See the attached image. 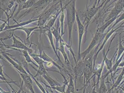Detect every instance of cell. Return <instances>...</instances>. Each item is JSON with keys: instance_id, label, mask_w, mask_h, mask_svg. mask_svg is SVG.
Here are the masks:
<instances>
[{"instance_id": "26", "label": "cell", "mask_w": 124, "mask_h": 93, "mask_svg": "<svg viewBox=\"0 0 124 93\" xmlns=\"http://www.w3.org/2000/svg\"><path fill=\"white\" fill-rule=\"evenodd\" d=\"M118 17H114V18H112V19L109 20L108 21H106V23H105L104 25H103L102 26H101V27H100L99 28H98L97 29V30H98L100 33H101V34H104V32L105 30L106 29V28H107L111 23H112V22H113V21H114L116 20L117 19Z\"/></svg>"}, {"instance_id": "22", "label": "cell", "mask_w": 124, "mask_h": 93, "mask_svg": "<svg viewBox=\"0 0 124 93\" xmlns=\"http://www.w3.org/2000/svg\"><path fill=\"white\" fill-rule=\"evenodd\" d=\"M42 76L46 81L48 83V84H49L50 87H54L61 85V83L58 82L56 80H55L53 78H52L48 74V73L43 74Z\"/></svg>"}, {"instance_id": "19", "label": "cell", "mask_w": 124, "mask_h": 93, "mask_svg": "<svg viewBox=\"0 0 124 93\" xmlns=\"http://www.w3.org/2000/svg\"><path fill=\"white\" fill-rule=\"evenodd\" d=\"M63 41L62 38H61L60 41H59V47L58 48V51L62 53V56L63 57L64 62L66 65L68 66H69L70 65V62L69 60V58L68 57L67 54L65 52V48H64V45L63 44Z\"/></svg>"}, {"instance_id": "18", "label": "cell", "mask_w": 124, "mask_h": 93, "mask_svg": "<svg viewBox=\"0 0 124 93\" xmlns=\"http://www.w3.org/2000/svg\"><path fill=\"white\" fill-rule=\"evenodd\" d=\"M45 34L48 37V40H49V42H50V45H51V46H52V49H53V50L54 51V53L55 54L56 56H57V58H58V61H59V62H60V63L62 64V66H63V67H64V66L63 63L62 62L61 59L60 58L59 55H58L57 54V50H56V47H55V45H54V40H53V35H52V34L51 30H49L47 31L46 32Z\"/></svg>"}, {"instance_id": "10", "label": "cell", "mask_w": 124, "mask_h": 93, "mask_svg": "<svg viewBox=\"0 0 124 93\" xmlns=\"http://www.w3.org/2000/svg\"><path fill=\"white\" fill-rule=\"evenodd\" d=\"M124 24V21L121 24V25H120L118 28H116L115 29H114V28H113V29H112L111 30H110L109 31H108L107 34H106V36H105L104 38V41H103V42H102V45L100 46V48L98 50H97V52H96V53L93 55V69L94 68L95 66V61L96 60L97 57L98 56L99 53L103 49L104 46L106 44V43L107 42V41H108V40L109 38L110 37V36H111L113 35V34L114 33V32H115L117 30L119 29L120 28H121V27Z\"/></svg>"}, {"instance_id": "5", "label": "cell", "mask_w": 124, "mask_h": 93, "mask_svg": "<svg viewBox=\"0 0 124 93\" xmlns=\"http://www.w3.org/2000/svg\"><path fill=\"white\" fill-rule=\"evenodd\" d=\"M97 3V1L95 0L93 7L89 9H88L84 13V20L83 24L85 28V32H86V34H85L86 36L88 27L90 21H91V19L93 18V17H94V16L95 15V14L97 13L99 9H100V7L96 6Z\"/></svg>"}, {"instance_id": "6", "label": "cell", "mask_w": 124, "mask_h": 93, "mask_svg": "<svg viewBox=\"0 0 124 93\" xmlns=\"http://www.w3.org/2000/svg\"><path fill=\"white\" fill-rule=\"evenodd\" d=\"M60 0L59 2L56 3L55 5L52 6V7L44 11L39 16H38L36 18H38L37 26L39 28L45 25L47 21L49 20V19L52 17L53 13L54 11L56 9V6L57 4L60 3Z\"/></svg>"}, {"instance_id": "32", "label": "cell", "mask_w": 124, "mask_h": 93, "mask_svg": "<svg viewBox=\"0 0 124 93\" xmlns=\"http://www.w3.org/2000/svg\"><path fill=\"white\" fill-rule=\"evenodd\" d=\"M107 92H108L107 88L105 83L104 79L103 78L101 80L100 87L98 89L97 93H107Z\"/></svg>"}, {"instance_id": "35", "label": "cell", "mask_w": 124, "mask_h": 93, "mask_svg": "<svg viewBox=\"0 0 124 93\" xmlns=\"http://www.w3.org/2000/svg\"><path fill=\"white\" fill-rule=\"evenodd\" d=\"M8 21L7 20L5 22H3V23L2 24L0 25V33H1V32L4 31V28H5L6 26V24H7Z\"/></svg>"}, {"instance_id": "44", "label": "cell", "mask_w": 124, "mask_h": 93, "mask_svg": "<svg viewBox=\"0 0 124 93\" xmlns=\"http://www.w3.org/2000/svg\"><path fill=\"white\" fill-rule=\"evenodd\" d=\"M14 91H15V93H20V90H19V91H18V92H16V91H15V90H14Z\"/></svg>"}, {"instance_id": "13", "label": "cell", "mask_w": 124, "mask_h": 93, "mask_svg": "<svg viewBox=\"0 0 124 93\" xmlns=\"http://www.w3.org/2000/svg\"><path fill=\"white\" fill-rule=\"evenodd\" d=\"M38 0H28L24 3L18 5V7L17 9V11L13 16V18H16L19 14V13L21 12V11L24 9H28L30 8H31V7H32Z\"/></svg>"}, {"instance_id": "29", "label": "cell", "mask_w": 124, "mask_h": 93, "mask_svg": "<svg viewBox=\"0 0 124 93\" xmlns=\"http://www.w3.org/2000/svg\"><path fill=\"white\" fill-rule=\"evenodd\" d=\"M124 67H123V68H122V70L120 74L119 75L117 80H116L115 83H114V85L113 86V87L110 89V91H111L112 90L114 89H115V88H116L117 87L119 86V85L120 84V83L121 82V81H122L123 79L124 78Z\"/></svg>"}, {"instance_id": "12", "label": "cell", "mask_w": 124, "mask_h": 93, "mask_svg": "<svg viewBox=\"0 0 124 93\" xmlns=\"http://www.w3.org/2000/svg\"><path fill=\"white\" fill-rule=\"evenodd\" d=\"M21 77L23 80V82L24 83L26 88L29 90L31 93H35L32 85V80L30 75L28 74H24L18 72Z\"/></svg>"}, {"instance_id": "42", "label": "cell", "mask_w": 124, "mask_h": 93, "mask_svg": "<svg viewBox=\"0 0 124 93\" xmlns=\"http://www.w3.org/2000/svg\"><path fill=\"white\" fill-rule=\"evenodd\" d=\"M121 28H124V25H122V27H121ZM124 33V31H122V32H121V33ZM124 36H122V38H124Z\"/></svg>"}, {"instance_id": "4", "label": "cell", "mask_w": 124, "mask_h": 93, "mask_svg": "<svg viewBox=\"0 0 124 93\" xmlns=\"http://www.w3.org/2000/svg\"><path fill=\"white\" fill-rule=\"evenodd\" d=\"M106 35L101 34L100 33L98 30H96V32L93 37L92 41L91 42L89 46H88V48L84 51L81 53V60L84 61L86 57L92 50L93 48L97 44H98L99 43L100 41H102V39L104 38Z\"/></svg>"}, {"instance_id": "2", "label": "cell", "mask_w": 124, "mask_h": 93, "mask_svg": "<svg viewBox=\"0 0 124 93\" xmlns=\"http://www.w3.org/2000/svg\"><path fill=\"white\" fill-rule=\"evenodd\" d=\"M96 53L95 50L93 53ZM93 53L90 52V53L86 57L84 60V87H86L88 85V83H89L90 78L93 72V57L92 55Z\"/></svg>"}, {"instance_id": "1", "label": "cell", "mask_w": 124, "mask_h": 93, "mask_svg": "<svg viewBox=\"0 0 124 93\" xmlns=\"http://www.w3.org/2000/svg\"><path fill=\"white\" fill-rule=\"evenodd\" d=\"M76 0H70L64 6L67 14V24L69 33L68 45L69 46L71 45L73 26L76 18Z\"/></svg>"}, {"instance_id": "36", "label": "cell", "mask_w": 124, "mask_h": 93, "mask_svg": "<svg viewBox=\"0 0 124 93\" xmlns=\"http://www.w3.org/2000/svg\"><path fill=\"white\" fill-rule=\"evenodd\" d=\"M27 0H16V2L17 3V5H19V4H20L25 2H26V1H27Z\"/></svg>"}, {"instance_id": "38", "label": "cell", "mask_w": 124, "mask_h": 93, "mask_svg": "<svg viewBox=\"0 0 124 93\" xmlns=\"http://www.w3.org/2000/svg\"><path fill=\"white\" fill-rule=\"evenodd\" d=\"M25 93L24 91L22 89V84H21V87L20 89V93Z\"/></svg>"}, {"instance_id": "39", "label": "cell", "mask_w": 124, "mask_h": 93, "mask_svg": "<svg viewBox=\"0 0 124 93\" xmlns=\"http://www.w3.org/2000/svg\"><path fill=\"white\" fill-rule=\"evenodd\" d=\"M3 53V52H1L0 51V59H1V60H4V58H3V56H2V53Z\"/></svg>"}, {"instance_id": "20", "label": "cell", "mask_w": 124, "mask_h": 93, "mask_svg": "<svg viewBox=\"0 0 124 93\" xmlns=\"http://www.w3.org/2000/svg\"><path fill=\"white\" fill-rule=\"evenodd\" d=\"M84 69V61L80 60L77 62L76 64V66L73 69L74 72L75 74V77L76 78L79 76H81L83 74Z\"/></svg>"}, {"instance_id": "21", "label": "cell", "mask_w": 124, "mask_h": 93, "mask_svg": "<svg viewBox=\"0 0 124 93\" xmlns=\"http://www.w3.org/2000/svg\"><path fill=\"white\" fill-rule=\"evenodd\" d=\"M51 29L52 34L53 35V36H54L56 40V48L57 50V51L58 50V48L59 45V41L61 39V38H62V36H61V33L59 32L60 30L58 29V24L57 25L56 28H53Z\"/></svg>"}, {"instance_id": "41", "label": "cell", "mask_w": 124, "mask_h": 93, "mask_svg": "<svg viewBox=\"0 0 124 93\" xmlns=\"http://www.w3.org/2000/svg\"><path fill=\"white\" fill-rule=\"evenodd\" d=\"M96 0V1H97V5H96V6H97V7H99V3H100V1H101V0Z\"/></svg>"}, {"instance_id": "24", "label": "cell", "mask_w": 124, "mask_h": 93, "mask_svg": "<svg viewBox=\"0 0 124 93\" xmlns=\"http://www.w3.org/2000/svg\"><path fill=\"white\" fill-rule=\"evenodd\" d=\"M21 52L22 53V55L24 57L26 62H27L28 64V63H31L32 65H34L35 66H36L37 67H38L39 66L36 63H35L34 62H33L32 60L31 59V57L29 52L25 50H21Z\"/></svg>"}, {"instance_id": "31", "label": "cell", "mask_w": 124, "mask_h": 93, "mask_svg": "<svg viewBox=\"0 0 124 93\" xmlns=\"http://www.w3.org/2000/svg\"><path fill=\"white\" fill-rule=\"evenodd\" d=\"M122 42L123 41H121V36H120V34L119 35V46L118 49V55L117 56L116 58V60L117 61L118 60H119V58L121 56L122 54H123V52H124V46H123L122 45Z\"/></svg>"}, {"instance_id": "40", "label": "cell", "mask_w": 124, "mask_h": 93, "mask_svg": "<svg viewBox=\"0 0 124 93\" xmlns=\"http://www.w3.org/2000/svg\"><path fill=\"white\" fill-rule=\"evenodd\" d=\"M0 91H1V92H2V93H7V92L6 93L5 91L4 90H3V89H2L1 88H0Z\"/></svg>"}, {"instance_id": "7", "label": "cell", "mask_w": 124, "mask_h": 93, "mask_svg": "<svg viewBox=\"0 0 124 93\" xmlns=\"http://www.w3.org/2000/svg\"><path fill=\"white\" fill-rule=\"evenodd\" d=\"M76 19L78 24V55L77 62L81 60V43L82 41L83 36L85 32V28L81 21L79 18V16H78V13L76 14Z\"/></svg>"}, {"instance_id": "33", "label": "cell", "mask_w": 124, "mask_h": 93, "mask_svg": "<svg viewBox=\"0 0 124 93\" xmlns=\"http://www.w3.org/2000/svg\"><path fill=\"white\" fill-rule=\"evenodd\" d=\"M118 17H119L117 18V19L116 20V22H115V23L113 25V26L111 27V29H110L109 30H108L109 31H110V30H111L112 29L114 28V27L116 26L118 23H119V22H120L121 21H122V20H124V13H122L121 15L118 16Z\"/></svg>"}, {"instance_id": "43", "label": "cell", "mask_w": 124, "mask_h": 93, "mask_svg": "<svg viewBox=\"0 0 124 93\" xmlns=\"http://www.w3.org/2000/svg\"><path fill=\"white\" fill-rule=\"evenodd\" d=\"M6 20H4L3 19H2L1 18H0V21H3V22H5Z\"/></svg>"}, {"instance_id": "23", "label": "cell", "mask_w": 124, "mask_h": 93, "mask_svg": "<svg viewBox=\"0 0 124 93\" xmlns=\"http://www.w3.org/2000/svg\"><path fill=\"white\" fill-rule=\"evenodd\" d=\"M124 53L122 54V56H120V57L119 58V60H118L117 61H116V62H115V64L114 65V66H113L112 67V68L111 69V70H109L108 72L104 76L103 78L104 79H105V78L107 76H108V75L109 74H110V73H111V74H112V72H114V75H115V74L116 73V70H117V67H118L119 66V64H120V62H121L122 61V59H123V58L124 57Z\"/></svg>"}, {"instance_id": "25", "label": "cell", "mask_w": 124, "mask_h": 93, "mask_svg": "<svg viewBox=\"0 0 124 93\" xmlns=\"http://www.w3.org/2000/svg\"><path fill=\"white\" fill-rule=\"evenodd\" d=\"M68 74L70 76V79L67 88L65 93H75V86L73 80L72 76L69 73H68Z\"/></svg>"}, {"instance_id": "9", "label": "cell", "mask_w": 124, "mask_h": 93, "mask_svg": "<svg viewBox=\"0 0 124 93\" xmlns=\"http://www.w3.org/2000/svg\"><path fill=\"white\" fill-rule=\"evenodd\" d=\"M124 9V0H118L114 7L111 11L107 18L106 19V22L113 18L118 17Z\"/></svg>"}, {"instance_id": "37", "label": "cell", "mask_w": 124, "mask_h": 93, "mask_svg": "<svg viewBox=\"0 0 124 93\" xmlns=\"http://www.w3.org/2000/svg\"><path fill=\"white\" fill-rule=\"evenodd\" d=\"M110 1H111V0H106V1H104V2L105 3V4L104 5L103 7V9H104L106 7L108 3Z\"/></svg>"}, {"instance_id": "17", "label": "cell", "mask_w": 124, "mask_h": 93, "mask_svg": "<svg viewBox=\"0 0 124 93\" xmlns=\"http://www.w3.org/2000/svg\"><path fill=\"white\" fill-rule=\"evenodd\" d=\"M40 28L36 26V27H25L24 26L23 27H21L20 28H16L15 29H12L9 30L10 31H14L17 30H22V31H24L26 34V41L28 40V39H29L30 37L31 36V34L35 30L39 29Z\"/></svg>"}, {"instance_id": "30", "label": "cell", "mask_w": 124, "mask_h": 93, "mask_svg": "<svg viewBox=\"0 0 124 93\" xmlns=\"http://www.w3.org/2000/svg\"><path fill=\"white\" fill-rule=\"evenodd\" d=\"M65 9V7H62V11H61V15L60 18V26H61V36H62L63 34H64V32L63 31V26H64V9Z\"/></svg>"}, {"instance_id": "14", "label": "cell", "mask_w": 124, "mask_h": 93, "mask_svg": "<svg viewBox=\"0 0 124 93\" xmlns=\"http://www.w3.org/2000/svg\"><path fill=\"white\" fill-rule=\"evenodd\" d=\"M39 56L44 61L46 62L47 63H52L53 65H54L56 67H57L58 69H59V70L60 71V73H62V71H64L66 72L67 74L68 73V72L67 70L66 69H65L64 68H63L62 67L60 66V65H59L54 60H53L51 57H49L48 56V55H47L46 53L44 51H43L39 55Z\"/></svg>"}, {"instance_id": "11", "label": "cell", "mask_w": 124, "mask_h": 93, "mask_svg": "<svg viewBox=\"0 0 124 93\" xmlns=\"http://www.w3.org/2000/svg\"><path fill=\"white\" fill-rule=\"evenodd\" d=\"M2 55L4 58L8 61V62H9L11 65L14 67L16 70L17 71V72L21 73H24L27 74V72H26L25 68L22 66L21 63L20 62H16V60L15 61V60H13L11 57L8 56V54H7L6 52H3L2 53Z\"/></svg>"}, {"instance_id": "46", "label": "cell", "mask_w": 124, "mask_h": 93, "mask_svg": "<svg viewBox=\"0 0 124 93\" xmlns=\"http://www.w3.org/2000/svg\"><path fill=\"white\" fill-rule=\"evenodd\" d=\"M24 93H26V92H25V91H24Z\"/></svg>"}, {"instance_id": "28", "label": "cell", "mask_w": 124, "mask_h": 93, "mask_svg": "<svg viewBox=\"0 0 124 93\" xmlns=\"http://www.w3.org/2000/svg\"><path fill=\"white\" fill-rule=\"evenodd\" d=\"M31 57L33 59V60L36 62L38 66H40L42 65H44V61L39 56V55L37 54L35 52H33L31 54H30Z\"/></svg>"}, {"instance_id": "34", "label": "cell", "mask_w": 124, "mask_h": 93, "mask_svg": "<svg viewBox=\"0 0 124 93\" xmlns=\"http://www.w3.org/2000/svg\"><path fill=\"white\" fill-rule=\"evenodd\" d=\"M4 65H2L0 64V76H1L4 79V81H5L6 83H8V84L9 83H10L9 82H8V81L6 78L4 74V72H3V67Z\"/></svg>"}, {"instance_id": "27", "label": "cell", "mask_w": 124, "mask_h": 93, "mask_svg": "<svg viewBox=\"0 0 124 93\" xmlns=\"http://www.w3.org/2000/svg\"><path fill=\"white\" fill-rule=\"evenodd\" d=\"M31 66L37 71L36 74L35 75H34V76L35 78L38 76H42L43 74L48 73L47 72L48 70H47V69H46V67H45L44 64L39 66L38 69L37 70H36L33 66H32L31 65Z\"/></svg>"}, {"instance_id": "8", "label": "cell", "mask_w": 124, "mask_h": 93, "mask_svg": "<svg viewBox=\"0 0 124 93\" xmlns=\"http://www.w3.org/2000/svg\"><path fill=\"white\" fill-rule=\"evenodd\" d=\"M12 39H13V44L11 45H6L4 44V46L6 47L10 48V49H13L16 48V49H19L21 50H25L29 52V54H31L33 52V51L31 48L26 46L23 42L19 41L17 39L15 36H12Z\"/></svg>"}, {"instance_id": "3", "label": "cell", "mask_w": 124, "mask_h": 93, "mask_svg": "<svg viewBox=\"0 0 124 93\" xmlns=\"http://www.w3.org/2000/svg\"><path fill=\"white\" fill-rule=\"evenodd\" d=\"M53 0H38L32 7L26 11L22 15L20 16L19 19L23 18L31 13L33 12L34 14H36L40 11L45 9Z\"/></svg>"}, {"instance_id": "45", "label": "cell", "mask_w": 124, "mask_h": 93, "mask_svg": "<svg viewBox=\"0 0 124 93\" xmlns=\"http://www.w3.org/2000/svg\"><path fill=\"white\" fill-rule=\"evenodd\" d=\"M85 88H84V91H83V93H85Z\"/></svg>"}, {"instance_id": "15", "label": "cell", "mask_w": 124, "mask_h": 93, "mask_svg": "<svg viewBox=\"0 0 124 93\" xmlns=\"http://www.w3.org/2000/svg\"><path fill=\"white\" fill-rule=\"evenodd\" d=\"M117 35V33H116V34H115V35H114V36H113V38L112 39L111 41H110V44H109V46L108 48V51H107V53L104 54V60H105V63L106 64L107 68V69L109 71L111 70V69L112 68V67H113V58H114V56H115L116 54L117 53V51H118V49L117 48V49L116 50V51L115 52V53L114 54V56H113V57H112V58H111V59H108V58L107 57V56H108V54L109 51V50H110V46H111V45L112 42L114 40V39L115 38V36H116Z\"/></svg>"}, {"instance_id": "16", "label": "cell", "mask_w": 124, "mask_h": 93, "mask_svg": "<svg viewBox=\"0 0 124 93\" xmlns=\"http://www.w3.org/2000/svg\"><path fill=\"white\" fill-rule=\"evenodd\" d=\"M38 21V18H35V19H31L30 20H27V21H23V22H17V24H14V25H9L8 24L7 26H6L5 28H4V31L6 30H11L12 29H15L16 28H20L21 27H23V26L27 25L30 23H31L34 21Z\"/></svg>"}]
</instances>
